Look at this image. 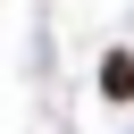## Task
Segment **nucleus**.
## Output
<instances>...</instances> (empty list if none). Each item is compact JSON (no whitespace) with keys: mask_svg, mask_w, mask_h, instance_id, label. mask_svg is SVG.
I'll use <instances>...</instances> for the list:
<instances>
[{"mask_svg":"<svg viewBox=\"0 0 134 134\" xmlns=\"http://www.w3.org/2000/svg\"><path fill=\"white\" fill-rule=\"evenodd\" d=\"M100 92L126 100V92H134V59H109V67H100Z\"/></svg>","mask_w":134,"mask_h":134,"instance_id":"f257e3e1","label":"nucleus"}]
</instances>
